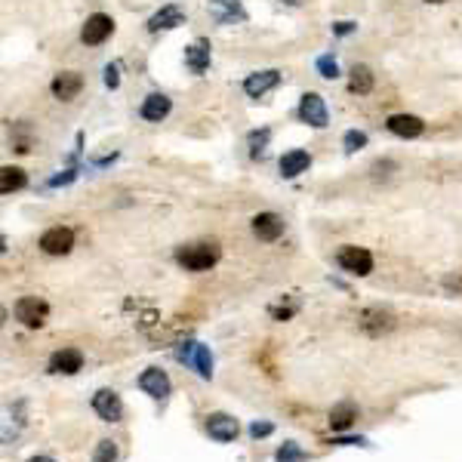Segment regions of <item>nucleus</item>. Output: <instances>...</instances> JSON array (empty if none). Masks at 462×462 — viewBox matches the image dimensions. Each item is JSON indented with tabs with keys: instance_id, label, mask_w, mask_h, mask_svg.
Instances as JSON below:
<instances>
[{
	"instance_id": "f257e3e1",
	"label": "nucleus",
	"mask_w": 462,
	"mask_h": 462,
	"mask_svg": "<svg viewBox=\"0 0 462 462\" xmlns=\"http://www.w3.org/2000/svg\"><path fill=\"white\" fill-rule=\"evenodd\" d=\"M176 262L188 272H207L219 262V247L216 243H188V247L176 250Z\"/></svg>"
},
{
	"instance_id": "f03ea898",
	"label": "nucleus",
	"mask_w": 462,
	"mask_h": 462,
	"mask_svg": "<svg viewBox=\"0 0 462 462\" xmlns=\"http://www.w3.org/2000/svg\"><path fill=\"white\" fill-rule=\"evenodd\" d=\"M114 35V19L111 16H105V13H92L87 22H83V31H80V40L87 47H99V44H105L108 37Z\"/></svg>"
},
{
	"instance_id": "7ed1b4c3",
	"label": "nucleus",
	"mask_w": 462,
	"mask_h": 462,
	"mask_svg": "<svg viewBox=\"0 0 462 462\" xmlns=\"http://www.w3.org/2000/svg\"><path fill=\"white\" fill-rule=\"evenodd\" d=\"M47 315H49V305L37 296H25V299L16 302V321L25 324V327H44Z\"/></svg>"
},
{
	"instance_id": "20e7f679",
	"label": "nucleus",
	"mask_w": 462,
	"mask_h": 462,
	"mask_svg": "<svg viewBox=\"0 0 462 462\" xmlns=\"http://www.w3.org/2000/svg\"><path fill=\"white\" fill-rule=\"evenodd\" d=\"M176 358L185 360V364H191L204 379L213 376V355H209V348L200 346V342H185V346L176 351Z\"/></svg>"
},
{
	"instance_id": "39448f33",
	"label": "nucleus",
	"mask_w": 462,
	"mask_h": 462,
	"mask_svg": "<svg viewBox=\"0 0 462 462\" xmlns=\"http://www.w3.org/2000/svg\"><path fill=\"white\" fill-rule=\"evenodd\" d=\"M74 247V231L71 229H62V225H56V229H47L40 234V250L49 256H65L71 253Z\"/></svg>"
},
{
	"instance_id": "423d86ee",
	"label": "nucleus",
	"mask_w": 462,
	"mask_h": 462,
	"mask_svg": "<svg viewBox=\"0 0 462 462\" xmlns=\"http://www.w3.org/2000/svg\"><path fill=\"white\" fill-rule=\"evenodd\" d=\"M339 265L346 268L348 274L367 277L370 272H373V256H370V250H364V247H342L339 250Z\"/></svg>"
},
{
	"instance_id": "0eeeda50",
	"label": "nucleus",
	"mask_w": 462,
	"mask_h": 462,
	"mask_svg": "<svg viewBox=\"0 0 462 462\" xmlns=\"http://www.w3.org/2000/svg\"><path fill=\"white\" fill-rule=\"evenodd\" d=\"M358 324H360V330L370 333V336H382V333H389L394 327V315L389 312V308L373 305V308H367V312H360Z\"/></svg>"
},
{
	"instance_id": "6e6552de",
	"label": "nucleus",
	"mask_w": 462,
	"mask_h": 462,
	"mask_svg": "<svg viewBox=\"0 0 462 462\" xmlns=\"http://www.w3.org/2000/svg\"><path fill=\"white\" fill-rule=\"evenodd\" d=\"M299 117H302L305 123H312L315 130H324L327 121H330V117H327L324 99L317 96V92H305V96H302V102H299Z\"/></svg>"
},
{
	"instance_id": "1a4fd4ad",
	"label": "nucleus",
	"mask_w": 462,
	"mask_h": 462,
	"mask_svg": "<svg viewBox=\"0 0 462 462\" xmlns=\"http://www.w3.org/2000/svg\"><path fill=\"white\" fill-rule=\"evenodd\" d=\"M92 410H96L99 419H105V423H117V419L123 416V404H121V398H117V391H111V389H99L92 394Z\"/></svg>"
},
{
	"instance_id": "9d476101",
	"label": "nucleus",
	"mask_w": 462,
	"mask_h": 462,
	"mask_svg": "<svg viewBox=\"0 0 462 462\" xmlns=\"http://www.w3.org/2000/svg\"><path fill=\"white\" fill-rule=\"evenodd\" d=\"M139 389L151 394L154 401H164L166 394H170V376L164 373V370H157V367H148L145 373L139 376Z\"/></svg>"
},
{
	"instance_id": "9b49d317",
	"label": "nucleus",
	"mask_w": 462,
	"mask_h": 462,
	"mask_svg": "<svg viewBox=\"0 0 462 462\" xmlns=\"http://www.w3.org/2000/svg\"><path fill=\"white\" fill-rule=\"evenodd\" d=\"M207 432H209V438L229 444V441L238 438L241 425H238V419L229 416V413H213V416H207Z\"/></svg>"
},
{
	"instance_id": "f8f14e48",
	"label": "nucleus",
	"mask_w": 462,
	"mask_h": 462,
	"mask_svg": "<svg viewBox=\"0 0 462 462\" xmlns=\"http://www.w3.org/2000/svg\"><path fill=\"white\" fill-rule=\"evenodd\" d=\"M83 90V78L78 71H59L53 78V96L62 99V102H71L78 99V92Z\"/></svg>"
},
{
	"instance_id": "ddd939ff",
	"label": "nucleus",
	"mask_w": 462,
	"mask_h": 462,
	"mask_svg": "<svg viewBox=\"0 0 462 462\" xmlns=\"http://www.w3.org/2000/svg\"><path fill=\"white\" fill-rule=\"evenodd\" d=\"M389 130L401 139H416V136H423L425 123H423V117H416V114H391Z\"/></svg>"
},
{
	"instance_id": "4468645a",
	"label": "nucleus",
	"mask_w": 462,
	"mask_h": 462,
	"mask_svg": "<svg viewBox=\"0 0 462 462\" xmlns=\"http://www.w3.org/2000/svg\"><path fill=\"white\" fill-rule=\"evenodd\" d=\"M277 83H281V71H274V68H268V71H256V74H250L247 80H243V90H247V96H265L268 90H274Z\"/></svg>"
},
{
	"instance_id": "2eb2a0df",
	"label": "nucleus",
	"mask_w": 462,
	"mask_h": 462,
	"mask_svg": "<svg viewBox=\"0 0 462 462\" xmlns=\"http://www.w3.org/2000/svg\"><path fill=\"white\" fill-rule=\"evenodd\" d=\"M253 234L259 241H277L284 234V219L277 213H259L256 219H253Z\"/></svg>"
},
{
	"instance_id": "dca6fc26",
	"label": "nucleus",
	"mask_w": 462,
	"mask_h": 462,
	"mask_svg": "<svg viewBox=\"0 0 462 462\" xmlns=\"http://www.w3.org/2000/svg\"><path fill=\"white\" fill-rule=\"evenodd\" d=\"M209 13H213V19L222 22V25L247 19V13H243V6L238 4V0H209Z\"/></svg>"
},
{
	"instance_id": "f3484780",
	"label": "nucleus",
	"mask_w": 462,
	"mask_h": 462,
	"mask_svg": "<svg viewBox=\"0 0 462 462\" xmlns=\"http://www.w3.org/2000/svg\"><path fill=\"white\" fill-rule=\"evenodd\" d=\"M80 367H83V355L78 348H62V351H56V355L49 358V370H53V373L71 376V373H78Z\"/></svg>"
},
{
	"instance_id": "a211bd4d",
	"label": "nucleus",
	"mask_w": 462,
	"mask_h": 462,
	"mask_svg": "<svg viewBox=\"0 0 462 462\" xmlns=\"http://www.w3.org/2000/svg\"><path fill=\"white\" fill-rule=\"evenodd\" d=\"M185 22V13L179 10V6H164V10H157L154 16L148 19V31H170V28H179V25Z\"/></svg>"
},
{
	"instance_id": "6ab92c4d",
	"label": "nucleus",
	"mask_w": 462,
	"mask_h": 462,
	"mask_svg": "<svg viewBox=\"0 0 462 462\" xmlns=\"http://www.w3.org/2000/svg\"><path fill=\"white\" fill-rule=\"evenodd\" d=\"M170 108H173V102L164 96V92H151V96L142 102V117L145 121H154V123H161L166 114H170Z\"/></svg>"
},
{
	"instance_id": "aec40b11",
	"label": "nucleus",
	"mask_w": 462,
	"mask_h": 462,
	"mask_svg": "<svg viewBox=\"0 0 462 462\" xmlns=\"http://www.w3.org/2000/svg\"><path fill=\"white\" fill-rule=\"evenodd\" d=\"M308 166H312V157H308V151H302V148L287 151V154L281 157V173L287 176V179H296V176L305 173Z\"/></svg>"
},
{
	"instance_id": "412c9836",
	"label": "nucleus",
	"mask_w": 462,
	"mask_h": 462,
	"mask_svg": "<svg viewBox=\"0 0 462 462\" xmlns=\"http://www.w3.org/2000/svg\"><path fill=\"white\" fill-rule=\"evenodd\" d=\"M185 65H188L195 74H204L209 68V44L207 40H195V44L185 49Z\"/></svg>"
},
{
	"instance_id": "4be33fe9",
	"label": "nucleus",
	"mask_w": 462,
	"mask_h": 462,
	"mask_svg": "<svg viewBox=\"0 0 462 462\" xmlns=\"http://www.w3.org/2000/svg\"><path fill=\"white\" fill-rule=\"evenodd\" d=\"M25 182H28V176H25L22 166H4L0 170V191L4 195H13V191L25 188Z\"/></svg>"
},
{
	"instance_id": "5701e85b",
	"label": "nucleus",
	"mask_w": 462,
	"mask_h": 462,
	"mask_svg": "<svg viewBox=\"0 0 462 462\" xmlns=\"http://www.w3.org/2000/svg\"><path fill=\"white\" fill-rule=\"evenodd\" d=\"M373 83H376V78H373V71H370L367 65H355V68H351V78H348L351 92H358V96H367V92L373 90Z\"/></svg>"
},
{
	"instance_id": "b1692460",
	"label": "nucleus",
	"mask_w": 462,
	"mask_h": 462,
	"mask_svg": "<svg viewBox=\"0 0 462 462\" xmlns=\"http://www.w3.org/2000/svg\"><path fill=\"white\" fill-rule=\"evenodd\" d=\"M355 419H358V407H355V404H339V407L330 410V425H333V432H346V428L355 425Z\"/></svg>"
},
{
	"instance_id": "393cba45",
	"label": "nucleus",
	"mask_w": 462,
	"mask_h": 462,
	"mask_svg": "<svg viewBox=\"0 0 462 462\" xmlns=\"http://www.w3.org/2000/svg\"><path fill=\"white\" fill-rule=\"evenodd\" d=\"M274 459H277V462H305L308 453H302L296 444H284V447L274 453Z\"/></svg>"
},
{
	"instance_id": "a878e982",
	"label": "nucleus",
	"mask_w": 462,
	"mask_h": 462,
	"mask_svg": "<svg viewBox=\"0 0 462 462\" xmlns=\"http://www.w3.org/2000/svg\"><path fill=\"white\" fill-rule=\"evenodd\" d=\"M92 462H117V444L114 441H99L96 453H92Z\"/></svg>"
},
{
	"instance_id": "bb28decb",
	"label": "nucleus",
	"mask_w": 462,
	"mask_h": 462,
	"mask_svg": "<svg viewBox=\"0 0 462 462\" xmlns=\"http://www.w3.org/2000/svg\"><path fill=\"white\" fill-rule=\"evenodd\" d=\"M317 71H321V78H327V80L339 78V65H336L333 56H321V59H317Z\"/></svg>"
},
{
	"instance_id": "cd10ccee",
	"label": "nucleus",
	"mask_w": 462,
	"mask_h": 462,
	"mask_svg": "<svg viewBox=\"0 0 462 462\" xmlns=\"http://www.w3.org/2000/svg\"><path fill=\"white\" fill-rule=\"evenodd\" d=\"M342 145H346V151H360L367 145V133H360V130H348L346 133V139H342Z\"/></svg>"
},
{
	"instance_id": "c85d7f7f",
	"label": "nucleus",
	"mask_w": 462,
	"mask_h": 462,
	"mask_svg": "<svg viewBox=\"0 0 462 462\" xmlns=\"http://www.w3.org/2000/svg\"><path fill=\"white\" fill-rule=\"evenodd\" d=\"M268 136H272V133H268V130H262V133H253V136H250V151H253V154H262V148H265Z\"/></svg>"
},
{
	"instance_id": "c756f323",
	"label": "nucleus",
	"mask_w": 462,
	"mask_h": 462,
	"mask_svg": "<svg viewBox=\"0 0 462 462\" xmlns=\"http://www.w3.org/2000/svg\"><path fill=\"white\" fill-rule=\"evenodd\" d=\"M117 83H121V68H117V62H111L105 68V87L108 90H117Z\"/></svg>"
},
{
	"instance_id": "7c9ffc66",
	"label": "nucleus",
	"mask_w": 462,
	"mask_h": 462,
	"mask_svg": "<svg viewBox=\"0 0 462 462\" xmlns=\"http://www.w3.org/2000/svg\"><path fill=\"white\" fill-rule=\"evenodd\" d=\"M272 432H274L272 423H253L250 425V434H253V438H265V434H272Z\"/></svg>"
},
{
	"instance_id": "2f4dec72",
	"label": "nucleus",
	"mask_w": 462,
	"mask_h": 462,
	"mask_svg": "<svg viewBox=\"0 0 462 462\" xmlns=\"http://www.w3.org/2000/svg\"><path fill=\"white\" fill-rule=\"evenodd\" d=\"M351 31H355V22H336L333 25V35H339V37L351 35Z\"/></svg>"
},
{
	"instance_id": "473e14b6",
	"label": "nucleus",
	"mask_w": 462,
	"mask_h": 462,
	"mask_svg": "<svg viewBox=\"0 0 462 462\" xmlns=\"http://www.w3.org/2000/svg\"><path fill=\"white\" fill-rule=\"evenodd\" d=\"M74 179V170H65L62 176H53V179H49V185H53V188H56V185H68Z\"/></svg>"
},
{
	"instance_id": "72a5a7b5",
	"label": "nucleus",
	"mask_w": 462,
	"mask_h": 462,
	"mask_svg": "<svg viewBox=\"0 0 462 462\" xmlns=\"http://www.w3.org/2000/svg\"><path fill=\"white\" fill-rule=\"evenodd\" d=\"M333 444H339V447H348V444H367L364 438H339V441H333Z\"/></svg>"
},
{
	"instance_id": "f704fd0d",
	"label": "nucleus",
	"mask_w": 462,
	"mask_h": 462,
	"mask_svg": "<svg viewBox=\"0 0 462 462\" xmlns=\"http://www.w3.org/2000/svg\"><path fill=\"white\" fill-rule=\"evenodd\" d=\"M31 462H56V459H49V456H35Z\"/></svg>"
},
{
	"instance_id": "c9c22d12",
	"label": "nucleus",
	"mask_w": 462,
	"mask_h": 462,
	"mask_svg": "<svg viewBox=\"0 0 462 462\" xmlns=\"http://www.w3.org/2000/svg\"><path fill=\"white\" fill-rule=\"evenodd\" d=\"M284 4H290V6H299V4H302V0H284Z\"/></svg>"
},
{
	"instance_id": "e433bc0d",
	"label": "nucleus",
	"mask_w": 462,
	"mask_h": 462,
	"mask_svg": "<svg viewBox=\"0 0 462 462\" xmlns=\"http://www.w3.org/2000/svg\"><path fill=\"white\" fill-rule=\"evenodd\" d=\"M428 4H447V0H428Z\"/></svg>"
}]
</instances>
